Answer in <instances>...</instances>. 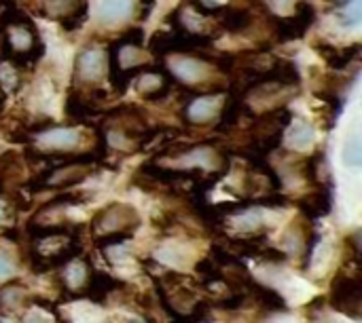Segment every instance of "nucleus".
Returning a JSON list of instances; mask_svg holds the SVG:
<instances>
[{"instance_id": "obj_1", "label": "nucleus", "mask_w": 362, "mask_h": 323, "mask_svg": "<svg viewBox=\"0 0 362 323\" xmlns=\"http://www.w3.org/2000/svg\"><path fill=\"white\" fill-rule=\"evenodd\" d=\"M2 42L0 53L15 70H30L42 57V42L38 38L36 25L28 17L23 8H15L8 17L6 25L2 28Z\"/></svg>"}, {"instance_id": "obj_2", "label": "nucleus", "mask_w": 362, "mask_h": 323, "mask_svg": "<svg viewBox=\"0 0 362 323\" xmlns=\"http://www.w3.org/2000/svg\"><path fill=\"white\" fill-rule=\"evenodd\" d=\"M314 23H316V8L305 0L297 4V11L291 17H278L272 11L263 15V25L267 28L269 40L280 44L303 38Z\"/></svg>"}, {"instance_id": "obj_3", "label": "nucleus", "mask_w": 362, "mask_h": 323, "mask_svg": "<svg viewBox=\"0 0 362 323\" xmlns=\"http://www.w3.org/2000/svg\"><path fill=\"white\" fill-rule=\"evenodd\" d=\"M361 292L362 284L358 269L354 273H350L348 267H346V269L335 273V277L331 281V294H329L327 303L335 311H339V313H344V315L358 322L361 319Z\"/></svg>"}, {"instance_id": "obj_4", "label": "nucleus", "mask_w": 362, "mask_h": 323, "mask_svg": "<svg viewBox=\"0 0 362 323\" xmlns=\"http://www.w3.org/2000/svg\"><path fill=\"white\" fill-rule=\"evenodd\" d=\"M214 38L208 36H193L180 30H170V32H155L148 40V51L155 57H168V55H178V53H195V51H206L212 49Z\"/></svg>"}, {"instance_id": "obj_5", "label": "nucleus", "mask_w": 362, "mask_h": 323, "mask_svg": "<svg viewBox=\"0 0 362 323\" xmlns=\"http://www.w3.org/2000/svg\"><path fill=\"white\" fill-rule=\"evenodd\" d=\"M138 224H140V216L132 205L110 203V205L102 207L100 212H95L89 228H91L93 237L98 233H102V235H106V233H129V235H134Z\"/></svg>"}, {"instance_id": "obj_6", "label": "nucleus", "mask_w": 362, "mask_h": 323, "mask_svg": "<svg viewBox=\"0 0 362 323\" xmlns=\"http://www.w3.org/2000/svg\"><path fill=\"white\" fill-rule=\"evenodd\" d=\"M165 23H170L172 30H180V32H187V34H193V36H208V38H214V40L223 34L216 19L195 13L185 0L165 17Z\"/></svg>"}, {"instance_id": "obj_7", "label": "nucleus", "mask_w": 362, "mask_h": 323, "mask_svg": "<svg viewBox=\"0 0 362 323\" xmlns=\"http://www.w3.org/2000/svg\"><path fill=\"white\" fill-rule=\"evenodd\" d=\"M89 13L87 0H40V17L53 19L64 32L78 30Z\"/></svg>"}, {"instance_id": "obj_8", "label": "nucleus", "mask_w": 362, "mask_h": 323, "mask_svg": "<svg viewBox=\"0 0 362 323\" xmlns=\"http://www.w3.org/2000/svg\"><path fill=\"white\" fill-rule=\"evenodd\" d=\"M108 76V51L106 49H85L76 55L72 68L74 85H98Z\"/></svg>"}, {"instance_id": "obj_9", "label": "nucleus", "mask_w": 362, "mask_h": 323, "mask_svg": "<svg viewBox=\"0 0 362 323\" xmlns=\"http://www.w3.org/2000/svg\"><path fill=\"white\" fill-rule=\"evenodd\" d=\"M83 133L74 127H49L36 135H32L30 144L40 150L42 154H66L74 152V148L81 144Z\"/></svg>"}, {"instance_id": "obj_10", "label": "nucleus", "mask_w": 362, "mask_h": 323, "mask_svg": "<svg viewBox=\"0 0 362 323\" xmlns=\"http://www.w3.org/2000/svg\"><path fill=\"white\" fill-rule=\"evenodd\" d=\"M312 47H314V51L329 63V68H333V70H346V68H350L354 61L361 59L362 53L361 42H352V44H348V47H335V44H331L329 40L316 38V40L312 42Z\"/></svg>"}, {"instance_id": "obj_11", "label": "nucleus", "mask_w": 362, "mask_h": 323, "mask_svg": "<svg viewBox=\"0 0 362 323\" xmlns=\"http://www.w3.org/2000/svg\"><path fill=\"white\" fill-rule=\"evenodd\" d=\"M261 17L263 15L255 13L252 8L227 4V6H223V11L218 15V25L223 32H229V34H250L259 25Z\"/></svg>"}, {"instance_id": "obj_12", "label": "nucleus", "mask_w": 362, "mask_h": 323, "mask_svg": "<svg viewBox=\"0 0 362 323\" xmlns=\"http://www.w3.org/2000/svg\"><path fill=\"white\" fill-rule=\"evenodd\" d=\"M218 95H193L182 108V121L191 127H204L206 123L218 118Z\"/></svg>"}, {"instance_id": "obj_13", "label": "nucleus", "mask_w": 362, "mask_h": 323, "mask_svg": "<svg viewBox=\"0 0 362 323\" xmlns=\"http://www.w3.org/2000/svg\"><path fill=\"white\" fill-rule=\"evenodd\" d=\"M297 207L301 209L303 218H308V220L329 216L333 209V193L329 186H314L312 193L297 199Z\"/></svg>"}, {"instance_id": "obj_14", "label": "nucleus", "mask_w": 362, "mask_h": 323, "mask_svg": "<svg viewBox=\"0 0 362 323\" xmlns=\"http://www.w3.org/2000/svg\"><path fill=\"white\" fill-rule=\"evenodd\" d=\"M248 296L257 303L259 309H263V313H288L284 296L278 290L267 288L259 281H252V286L248 288Z\"/></svg>"}, {"instance_id": "obj_15", "label": "nucleus", "mask_w": 362, "mask_h": 323, "mask_svg": "<svg viewBox=\"0 0 362 323\" xmlns=\"http://www.w3.org/2000/svg\"><path fill=\"white\" fill-rule=\"evenodd\" d=\"M28 292L19 279H11L0 288V313H15L21 307H28Z\"/></svg>"}, {"instance_id": "obj_16", "label": "nucleus", "mask_w": 362, "mask_h": 323, "mask_svg": "<svg viewBox=\"0 0 362 323\" xmlns=\"http://www.w3.org/2000/svg\"><path fill=\"white\" fill-rule=\"evenodd\" d=\"M132 13V0H102L98 6V19L104 23H115Z\"/></svg>"}, {"instance_id": "obj_17", "label": "nucleus", "mask_w": 362, "mask_h": 323, "mask_svg": "<svg viewBox=\"0 0 362 323\" xmlns=\"http://www.w3.org/2000/svg\"><path fill=\"white\" fill-rule=\"evenodd\" d=\"M89 201V195L87 193H66V190H59L53 199H49L42 207H38L36 216L34 218H40L45 214H49L53 207H66V205H81Z\"/></svg>"}, {"instance_id": "obj_18", "label": "nucleus", "mask_w": 362, "mask_h": 323, "mask_svg": "<svg viewBox=\"0 0 362 323\" xmlns=\"http://www.w3.org/2000/svg\"><path fill=\"white\" fill-rule=\"evenodd\" d=\"M291 125H293V129H291V142H293L295 148H303V146L312 144V140H314V129H312L310 123H305V121H295V123H291Z\"/></svg>"}, {"instance_id": "obj_19", "label": "nucleus", "mask_w": 362, "mask_h": 323, "mask_svg": "<svg viewBox=\"0 0 362 323\" xmlns=\"http://www.w3.org/2000/svg\"><path fill=\"white\" fill-rule=\"evenodd\" d=\"M255 260H259V262H263V264H276V267H282V264H286L288 254H286V252H282V250H278V248H274V245H265V243H263Z\"/></svg>"}, {"instance_id": "obj_20", "label": "nucleus", "mask_w": 362, "mask_h": 323, "mask_svg": "<svg viewBox=\"0 0 362 323\" xmlns=\"http://www.w3.org/2000/svg\"><path fill=\"white\" fill-rule=\"evenodd\" d=\"M246 300H248V294H244V292H231L227 298L210 300V309H218V311H238V309L244 307Z\"/></svg>"}, {"instance_id": "obj_21", "label": "nucleus", "mask_w": 362, "mask_h": 323, "mask_svg": "<svg viewBox=\"0 0 362 323\" xmlns=\"http://www.w3.org/2000/svg\"><path fill=\"white\" fill-rule=\"evenodd\" d=\"M134 235L129 233H106V235H95L93 237V245L98 250H106V248H115V245H121L125 243L127 239H132Z\"/></svg>"}, {"instance_id": "obj_22", "label": "nucleus", "mask_w": 362, "mask_h": 323, "mask_svg": "<svg viewBox=\"0 0 362 323\" xmlns=\"http://www.w3.org/2000/svg\"><path fill=\"white\" fill-rule=\"evenodd\" d=\"M121 44H129V47H138L142 49V42H144V30L140 25H132L127 28L119 38H117Z\"/></svg>"}, {"instance_id": "obj_23", "label": "nucleus", "mask_w": 362, "mask_h": 323, "mask_svg": "<svg viewBox=\"0 0 362 323\" xmlns=\"http://www.w3.org/2000/svg\"><path fill=\"white\" fill-rule=\"evenodd\" d=\"M361 142H358V138L354 135V138L346 144V148H344V161H346L348 165H361Z\"/></svg>"}, {"instance_id": "obj_24", "label": "nucleus", "mask_w": 362, "mask_h": 323, "mask_svg": "<svg viewBox=\"0 0 362 323\" xmlns=\"http://www.w3.org/2000/svg\"><path fill=\"white\" fill-rule=\"evenodd\" d=\"M155 4H157V0H138L136 6H132L136 21H138V23H140V21H146V19L151 17V13H153Z\"/></svg>"}, {"instance_id": "obj_25", "label": "nucleus", "mask_w": 362, "mask_h": 323, "mask_svg": "<svg viewBox=\"0 0 362 323\" xmlns=\"http://www.w3.org/2000/svg\"><path fill=\"white\" fill-rule=\"evenodd\" d=\"M13 275V264L8 260V256L4 252H0V279H6Z\"/></svg>"}, {"instance_id": "obj_26", "label": "nucleus", "mask_w": 362, "mask_h": 323, "mask_svg": "<svg viewBox=\"0 0 362 323\" xmlns=\"http://www.w3.org/2000/svg\"><path fill=\"white\" fill-rule=\"evenodd\" d=\"M21 323H49V322H47L45 317H40V315H25Z\"/></svg>"}, {"instance_id": "obj_27", "label": "nucleus", "mask_w": 362, "mask_h": 323, "mask_svg": "<svg viewBox=\"0 0 362 323\" xmlns=\"http://www.w3.org/2000/svg\"><path fill=\"white\" fill-rule=\"evenodd\" d=\"M23 6H36V13H40V0H19Z\"/></svg>"}, {"instance_id": "obj_28", "label": "nucleus", "mask_w": 362, "mask_h": 323, "mask_svg": "<svg viewBox=\"0 0 362 323\" xmlns=\"http://www.w3.org/2000/svg\"><path fill=\"white\" fill-rule=\"evenodd\" d=\"M2 110H4V95H0V114H2Z\"/></svg>"}, {"instance_id": "obj_29", "label": "nucleus", "mask_w": 362, "mask_h": 323, "mask_svg": "<svg viewBox=\"0 0 362 323\" xmlns=\"http://www.w3.org/2000/svg\"><path fill=\"white\" fill-rule=\"evenodd\" d=\"M4 216H6V209H4V207H0V220H2Z\"/></svg>"}, {"instance_id": "obj_30", "label": "nucleus", "mask_w": 362, "mask_h": 323, "mask_svg": "<svg viewBox=\"0 0 362 323\" xmlns=\"http://www.w3.org/2000/svg\"><path fill=\"white\" fill-rule=\"evenodd\" d=\"M123 323H142V322H140V319H125Z\"/></svg>"}, {"instance_id": "obj_31", "label": "nucleus", "mask_w": 362, "mask_h": 323, "mask_svg": "<svg viewBox=\"0 0 362 323\" xmlns=\"http://www.w3.org/2000/svg\"><path fill=\"white\" fill-rule=\"evenodd\" d=\"M276 2H278V4H280V6H284V4H286V2H288V0H276Z\"/></svg>"}, {"instance_id": "obj_32", "label": "nucleus", "mask_w": 362, "mask_h": 323, "mask_svg": "<svg viewBox=\"0 0 362 323\" xmlns=\"http://www.w3.org/2000/svg\"><path fill=\"white\" fill-rule=\"evenodd\" d=\"M0 193H4V182L0 180Z\"/></svg>"}]
</instances>
